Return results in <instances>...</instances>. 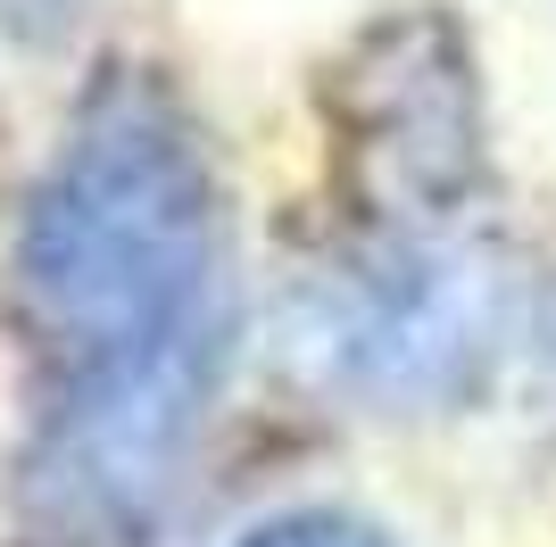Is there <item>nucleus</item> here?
<instances>
[{"label":"nucleus","mask_w":556,"mask_h":547,"mask_svg":"<svg viewBox=\"0 0 556 547\" xmlns=\"http://www.w3.org/2000/svg\"><path fill=\"white\" fill-rule=\"evenodd\" d=\"M300 341L341 390L391 407L465 398L507 341V274L432 232H382L300 291Z\"/></svg>","instance_id":"2"},{"label":"nucleus","mask_w":556,"mask_h":547,"mask_svg":"<svg viewBox=\"0 0 556 547\" xmlns=\"http://www.w3.org/2000/svg\"><path fill=\"white\" fill-rule=\"evenodd\" d=\"M357 158L399 216H448L482 175L473 67L441 17H399L357 59Z\"/></svg>","instance_id":"3"},{"label":"nucleus","mask_w":556,"mask_h":547,"mask_svg":"<svg viewBox=\"0 0 556 547\" xmlns=\"http://www.w3.org/2000/svg\"><path fill=\"white\" fill-rule=\"evenodd\" d=\"M241 547H391L374 523H357V514H282V523L250 531Z\"/></svg>","instance_id":"4"},{"label":"nucleus","mask_w":556,"mask_h":547,"mask_svg":"<svg viewBox=\"0 0 556 547\" xmlns=\"http://www.w3.org/2000/svg\"><path fill=\"white\" fill-rule=\"evenodd\" d=\"M17 307L50 398L216 365V175L150 75H109L17 232Z\"/></svg>","instance_id":"1"}]
</instances>
